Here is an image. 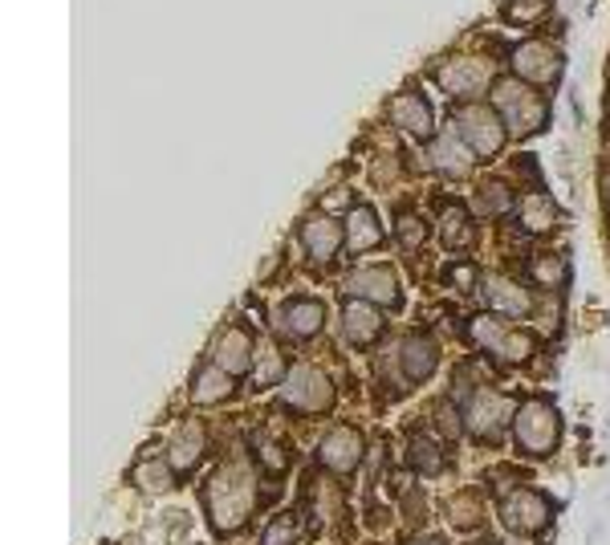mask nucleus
<instances>
[{
	"mask_svg": "<svg viewBox=\"0 0 610 545\" xmlns=\"http://www.w3.org/2000/svg\"><path fill=\"white\" fill-rule=\"evenodd\" d=\"M607 110H610V94H607Z\"/></svg>",
	"mask_w": 610,
	"mask_h": 545,
	"instance_id": "2f4dec72",
	"label": "nucleus"
},
{
	"mask_svg": "<svg viewBox=\"0 0 610 545\" xmlns=\"http://www.w3.org/2000/svg\"><path fill=\"white\" fill-rule=\"evenodd\" d=\"M407 545H443V542H440V537H411Z\"/></svg>",
	"mask_w": 610,
	"mask_h": 545,
	"instance_id": "7c9ffc66",
	"label": "nucleus"
},
{
	"mask_svg": "<svg viewBox=\"0 0 610 545\" xmlns=\"http://www.w3.org/2000/svg\"><path fill=\"white\" fill-rule=\"evenodd\" d=\"M456 127L464 135V143L472 147V156L484 159V156H496L501 143H505V127H501V118L493 110H481V106H468L456 115Z\"/></svg>",
	"mask_w": 610,
	"mask_h": 545,
	"instance_id": "7ed1b4c3",
	"label": "nucleus"
},
{
	"mask_svg": "<svg viewBox=\"0 0 610 545\" xmlns=\"http://www.w3.org/2000/svg\"><path fill=\"white\" fill-rule=\"evenodd\" d=\"M501 517H505L509 530L517 533H537L549 521V501L537 493H513L501 505Z\"/></svg>",
	"mask_w": 610,
	"mask_h": 545,
	"instance_id": "9d476101",
	"label": "nucleus"
},
{
	"mask_svg": "<svg viewBox=\"0 0 610 545\" xmlns=\"http://www.w3.org/2000/svg\"><path fill=\"white\" fill-rule=\"evenodd\" d=\"M248 351H253L248 330H224L221 346H216V363H221L228 375H240V371H248Z\"/></svg>",
	"mask_w": 610,
	"mask_h": 545,
	"instance_id": "aec40b11",
	"label": "nucleus"
},
{
	"mask_svg": "<svg viewBox=\"0 0 610 545\" xmlns=\"http://www.w3.org/2000/svg\"><path fill=\"white\" fill-rule=\"evenodd\" d=\"M472 334H481V346H489L493 354H501L505 363H525L533 354V338L529 334H509L489 318H477L472 322Z\"/></svg>",
	"mask_w": 610,
	"mask_h": 545,
	"instance_id": "1a4fd4ad",
	"label": "nucleus"
},
{
	"mask_svg": "<svg viewBox=\"0 0 610 545\" xmlns=\"http://www.w3.org/2000/svg\"><path fill=\"white\" fill-rule=\"evenodd\" d=\"M342 325H346V338H351L354 346H366L371 338L378 334V313L375 306H366V301H354V306H346V313H342Z\"/></svg>",
	"mask_w": 610,
	"mask_h": 545,
	"instance_id": "412c9836",
	"label": "nucleus"
},
{
	"mask_svg": "<svg viewBox=\"0 0 610 545\" xmlns=\"http://www.w3.org/2000/svg\"><path fill=\"white\" fill-rule=\"evenodd\" d=\"M477 204H481V212H501V209L509 204L505 183H489V188L481 192V200H477Z\"/></svg>",
	"mask_w": 610,
	"mask_h": 545,
	"instance_id": "c85d7f7f",
	"label": "nucleus"
},
{
	"mask_svg": "<svg viewBox=\"0 0 610 545\" xmlns=\"http://www.w3.org/2000/svg\"><path fill=\"white\" fill-rule=\"evenodd\" d=\"M521 221H525L529 233H549V228L558 224V209L549 204L546 195H529V200L521 204Z\"/></svg>",
	"mask_w": 610,
	"mask_h": 545,
	"instance_id": "393cba45",
	"label": "nucleus"
},
{
	"mask_svg": "<svg viewBox=\"0 0 610 545\" xmlns=\"http://www.w3.org/2000/svg\"><path fill=\"white\" fill-rule=\"evenodd\" d=\"M472 147L460 143V139H452V135H440L436 143H431V168L440 171V175H452V180H460V175H468L472 171Z\"/></svg>",
	"mask_w": 610,
	"mask_h": 545,
	"instance_id": "4468645a",
	"label": "nucleus"
},
{
	"mask_svg": "<svg viewBox=\"0 0 610 545\" xmlns=\"http://www.w3.org/2000/svg\"><path fill=\"white\" fill-rule=\"evenodd\" d=\"M346 245H351V253H366V248L378 245V216L375 209H358L351 212V221H346Z\"/></svg>",
	"mask_w": 610,
	"mask_h": 545,
	"instance_id": "4be33fe9",
	"label": "nucleus"
},
{
	"mask_svg": "<svg viewBox=\"0 0 610 545\" xmlns=\"http://www.w3.org/2000/svg\"><path fill=\"white\" fill-rule=\"evenodd\" d=\"M233 395V375L224 371L221 363L216 366H204L200 375H195V383H192V399L200 403V407H208V403H221V399H228Z\"/></svg>",
	"mask_w": 610,
	"mask_h": 545,
	"instance_id": "a211bd4d",
	"label": "nucleus"
},
{
	"mask_svg": "<svg viewBox=\"0 0 610 545\" xmlns=\"http://www.w3.org/2000/svg\"><path fill=\"white\" fill-rule=\"evenodd\" d=\"M399 366H403L407 387H411V383H424V378L436 371V346H431L424 334H407L399 342Z\"/></svg>",
	"mask_w": 610,
	"mask_h": 545,
	"instance_id": "f8f14e48",
	"label": "nucleus"
},
{
	"mask_svg": "<svg viewBox=\"0 0 610 545\" xmlns=\"http://www.w3.org/2000/svg\"><path fill=\"white\" fill-rule=\"evenodd\" d=\"M281 330H286L289 338H310L322 330L325 322V306L318 298H298V301H289L286 310H281Z\"/></svg>",
	"mask_w": 610,
	"mask_h": 545,
	"instance_id": "ddd939ff",
	"label": "nucleus"
},
{
	"mask_svg": "<svg viewBox=\"0 0 610 545\" xmlns=\"http://www.w3.org/2000/svg\"><path fill=\"white\" fill-rule=\"evenodd\" d=\"M351 293H363L366 301H375V306H395L399 301V277L390 265H378V269H358L346 281Z\"/></svg>",
	"mask_w": 610,
	"mask_h": 545,
	"instance_id": "9b49d317",
	"label": "nucleus"
},
{
	"mask_svg": "<svg viewBox=\"0 0 610 545\" xmlns=\"http://www.w3.org/2000/svg\"><path fill=\"white\" fill-rule=\"evenodd\" d=\"M484 298L493 306L496 313H509V318H525L529 313V293L521 286H513L509 277H489V286H484Z\"/></svg>",
	"mask_w": 610,
	"mask_h": 545,
	"instance_id": "f3484780",
	"label": "nucleus"
},
{
	"mask_svg": "<svg viewBox=\"0 0 610 545\" xmlns=\"http://www.w3.org/2000/svg\"><path fill=\"white\" fill-rule=\"evenodd\" d=\"M517 444L533 456H549L558 444V412L546 399H533L517 412Z\"/></svg>",
	"mask_w": 610,
	"mask_h": 545,
	"instance_id": "f257e3e1",
	"label": "nucleus"
},
{
	"mask_svg": "<svg viewBox=\"0 0 610 545\" xmlns=\"http://www.w3.org/2000/svg\"><path fill=\"white\" fill-rule=\"evenodd\" d=\"M358 456H363V440L351 428H334L322 440V464L334 468V472H351L358 464Z\"/></svg>",
	"mask_w": 610,
	"mask_h": 545,
	"instance_id": "dca6fc26",
	"label": "nucleus"
},
{
	"mask_svg": "<svg viewBox=\"0 0 610 545\" xmlns=\"http://www.w3.org/2000/svg\"><path fill=\"white\" fill-rule=\"evenodd\" d=\"M513 70H517L525 82H554L561 74V53L546 41H521L513 50Z\"/></svg>",
	"mask_w": 610,
	"mask_h": 545,
	"instance_id": "423d86ee",
	"label": "nucleus"
},
{
	"mask_svg": "<svg viewBox=\"0 0 610 545\" xmlns=\"http://www.w3.org/2000/svg\"><path fill=\"white\" fill-rule=\"evenodd\" d=\"M496 106H501V118H505V127L513 135H529L533 127H542V103L533 98L521 82H505V86H496Z\"/></svg>",
	"mask_w": 610,
	"mask_h": 545,
	"instance_id": "20e7f679",
	"label": "nucleus"
},
{
	"mask_svg": "<svg viewBox=\"0 0 610 545\" xmlns=\"http://www.w3.org/2000/svg\"><path fill=\"white\" fill-rule=\"evenodd\" d=\"M330 399H334V387L318 366H293V375L286 383V403H293L301 412H325Z\"/></svg>",
	"mask_w": 610,
	"mask_h": 545,
	"instance_id": "39448f33",
	"label": "nucleus"
},
{
	"mask_svg": "<svg viewBox=\"0 0 610 545\" xmlns=\"http://www.w3.org/2000/svg\"><path fill=\"white\" fill-rule=\"evenodd\" d=\"M204 452V428L200 424H183L175 431V440H171V464L175 468H192Z\"/></svg>",
	"mask_w": 610,
	"mask_h": 545,
	"instance_id": "5701e85b",
	"label": "nucleus"
},
{
	"mask_svg": "<svg viewBox=\"0 0 610 545\" xmlns=\"http://www.w3.org/2000/svg\"><path fill=\"white\" fill-rule=\"evenodd\" d=\"M561 269H566V260H561V257H537V260H533V277H537L542 286H558Z\"/></svg>",
	"mask_w": 610,
	"mask_h": 545,
	"instance_id": "cd10ccee",
	"label": "nucleus"
},
{
	"mask_svg": "<svg viewBox=\"0 0 610 545\" xmlns=\"http://www.w3.org/2000/svg\"><path fill=\"white\" fill-rule=\"evenodd\" d=\"M301 245H306V253L313 260H330L338 253V245H342V228L330 216H310L301 224Z\"/></svg>",
	"mask_w": 610,
	"mask_h": 545,
	"instance_id": "2eb2a0df",
	"label": "nucleus"
},
{
	"mask_svg": "<svg viewBox=\"0 0 610 545\" xmlns=\"http://www.w3.org/2000/svg\"><path fill=\"white\" fill-rule=\"evenodd\" d=\"M395 233H399V241H403V248H416V245H424V221H419L416 212H403L399 221H395Z\"/></svg>",
	"mask_w": 610,
	"mask_h": 545,
	"instance_id": "bb28decb",
	"label": "nucleus"
},
{
	"mask_svg": "<svg viewBox=\"0 0 610 545\" xmlns=\"http://www.w3.org/2000/svg\"><path fill=\"white\" fill-rule=\"evenodd\" d=\"M472 545H484V542H472Z\"/></svg>",
	"mask_w": 610,
	"mask_h": 545,
	"instance_id": "473e14b6",
	"label": "nucleus"
},
{
	"mask_svg": "<svg viewBox=\"0 0 610 545\" xmlns=\"http://www.w3.org/2000/svg\"><path fill=\"white\" fill-rule=\"evenodd\" d=\"M390 122H395L403 135H411V139H428L431 127H436L428 98L419 90H399L390 98Z\"/></svg>",
	"mask_w": 610,
	"mask_h": 545,
	"instance_id": "0eeeda50",
	"label": "nucleus"
},
{
	"mask_svg": "<svg viewBox=\"0 0 610 545\" xmlns=\"http://www.w3.org/2000/svg\"><path fill=\"white\" fill-rule=\"evenodd\" d=\"M293 537H298V533H293V517H281L269 525V545H289Z\"/></svg>",
	"mask_w": 610,
	"mask_h": 545,
	"instance_id": "c756f323",
	"label": "nucleus"
},
{
	"mask_svg": "<svg viewBox=\"0 0 610 545\" xmlns=\"http://www.w3.org/2000/svg\"><path fill=\"white\" fill-rule=\"evenodd\" d=\"M208 513L221 530H236L248 517V484L240 481V472H221L208 484Z\"/></svg>",
	"mask_w": 610,
	"mask_h": 545,
	"instance_id": "f03ea898",
	"label": "nucleus"
},
{
	"mask_svg": "<svg viewBox=\"0 0 610 545\" xmlns=\"http://www.w3.org/2000/svg\"><path fill=\"white\" fill-rule=\"evenodd\" d=\"M443 90H452V94H481L484 90V65L481 62H452V65H443Z\"/></svg>",
	"mask_w": 610,
	"mask_h": 545,
	"instance_id": "6ab92c4d",
	"label": "nucleus"
},
{
	"mask_svg": "<svg viewBox=\"0 0 610 545\" xmlns=\"http://www.w3.org/2000/svg\"><path fill=\"white\" fill-rule=\"evenodd\" d=\"M468 431H477L484 440H493L496 431L509 424V403L496 395V391H477L472 399H468Z\"/></svg>",
	"mask_w": 610,
	"mask_h": 545,
	"instance_id": "6e6552de",
	"label": "nucleus"
},
{
	"mask_svg": "<svg viewBox=\"0 0 610 545\" xmlns=\"http://www.w3.org/2000/svg\"><path fill=\"white\" fill-rule=\"evenodd\" d=\"M277 378H281V354H277V346H260L253 383H257V387H269V383H277Z\"/></svg>",
	"mask_w": 610,
	"mask_h": 545,
	"instance_id": "a878e982",
	"label": "nucleus"
},
{
	"mask_svg": "<svg viewBox=\"0 0 610 545\" xmlns=\"http://www.w3.org/2000/svg\"><path fill=\"white\" fill-rule=\"evenodd\" d=\"M440 236L448 248H464L472 241V221H468L464 204H448L440 212Z\"/></svg>",
	"mask_w": 610,
	"mask_h": 545,
	"instance_id": "b1692460",
	"label": "nucleus"
}]
</instances>
